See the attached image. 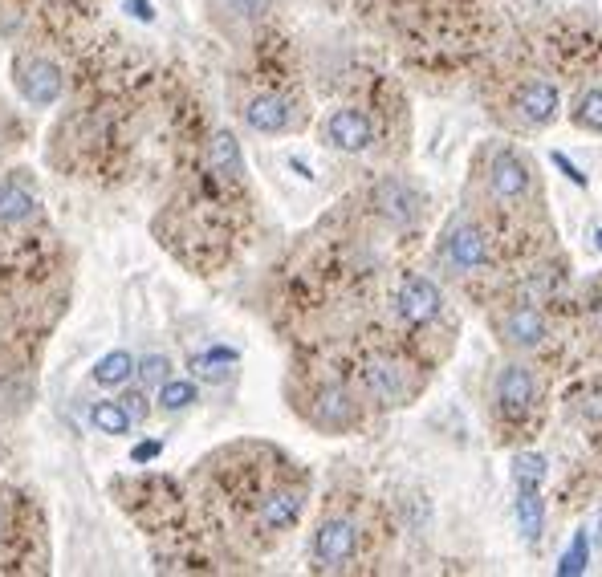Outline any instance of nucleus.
Listing matches in <instances>:
<instances>
[{
	"label": "nucleus",
	"mask_w": 602,
	"mask_h": 577,
	"mask_svg": "<svg viewBox=\"0 0 602 577\" xmlns=\"http://www.w3.org/2000/svg\"><path fill=\"white\" fill-rule=\"evenodd\" d=\"M489 183L501 200H521L529 191V167L513 155V151H497L489 159Z\"/></svg>",
	"instance_id": "6e6552de"
},
{
	"label": "nucleus",
	"mask_w": 602,
	"mask_h": 577,
	"mask_svg": "<svg viewBox=\"0 0 602 577\" xmlns=\"http://www.w3.org/2000/svg\"><path fill=\"white\" fill-rule=\"evenodd\" d=\"M533 395H537V387H533V374L525 366H505L501 370V378H497V407H501L505 419H525L529 407H533Z\"/></svg>",
	"instance_id": "423d86ee"
},
{
	"label": "nucleus",
	"mask_w": 602,
	"mask_h": 577,
	"mask_svg": "<svg viewBox=\"0 0 602 577\" xmlns=\"http://www.w3.org/2000/svg\"><path fill=\"white\" fill-rule=\"evenodd\" d=\"M375 139V126L363 110H334L326 118V143L334 151H346V155H358V151H367Z\"/></svg>",
	"instance_id": "7ed1b4c3"
},
{
	"label": "nucleus",
	"mask_w": 602,
	"mask_h": 577,
	"mask_svg": "<svg viewBox=\"0 0 602 577\" xmlns=\"http://www.w3.org/2000/svg\"><path fill=\"white\" fill-rule=\"evenodd\" d=\"M354 549H358V533H354V525L342 521V517L326 521V525L314 533V557H318L326 569H342V565L354 557Z\"/></svg>",
	"instance_id": "39448f33"
},
{
	"label": "nucleus",
	"mask_w": 602,
	"mask_h": 577,
	"mask_svg": "<svg viewBox=\"0 0 602 577\" xmlns=\"http://www.w3.org/2000/svg\"><path fill=\"white\" fill-rule=\"evenodd\" d=\"M550 163H554V167H558V171H562V175H566V179H570L574 187H582V191L590 187V179L582 175V167H578V163H570V159H566L562 151H554V155H550Z\"/></svg>",
	"instance_id": "393cba45"
},
{
	"label": "nucleus",
	"mask_w": 602,
	"mask_h": 577,
	"mask_svg": "<svg viewBox=\"0 0 602 577\" xmlns=\"http://www.w3.org/2000/svg\"><path fill=\"white\" fill-rule=\"evenodd\" d=\"M574 122L590 135H602V90H586L574 106Z\"/></svg>",
	"instance_id": "4be33fe9"
},
{
	"label": "nucleus",
	"mask_w": 602,
	"mask_h": 577,
	"mask_svg": "<svg viewBox=\"0 0 602 577\" xmlns=\"http://www.w3.org/2000/svg\"><path fill=\"white\" fill-rule=\"evenodd\" d=\"M501 334H505L509 346L533 350V346H541V338H546V317H541L537 309H529V305H517V309L505 317Z\"/></svg>",
	"instance_id": "1a4fd4ad"
},
{
	"label": "nucleus",
	"mask_w": 602,
	"mask_h": 577,
	"mask_svg": "<svg viewBox=\"0 0 602 577\" xmlns=\"http://www.w3.org/2000/svg\"><path fill=\"white\" fill-rule=\"evenodd\" d=\"M375 196H379V204H383L387 216H395V220H411L415 216V196L403 183H383Z\"/></svg>",
	"instance_id": "412c9836"
},
{
	"label": "nucleus",
	"mask_w": 602,
	"mask_h": 577,
	"mask_svg": "<svg viewBox=\"0 0 602 577\" xmlns=\"http://www.w3.org/2000/svg\"><path fill=\"white\" fill-rule=\"evenodd\" d=\"M558 106H562L558 86H554V82H546V78H529V82L517 90V98H513V110H517L525 122H533V126L554 122Z\"/></svg>",
	"instance_id": "0eeeda50"
},
{
	"label": "nucleus",
	"mask_w": 602,
	"mask_h": 577,
	"mask_svg": "<svg viewBox=\"0 0 602 577\" xmlns=\"http://www.w3.org/2000/svg\"><path fill=\"white\" fill-rule=\"evenodd\" d=\"M37 212V196L21 183V179H5L0 183V228L21 224Z\"/></svg>",
	"instance_id": "ddd939ff"
},
{
	"label": "nucleus",
	"mask_w": 602,
	"mask_h": 577,
	"mask_svg": "<svg viewBox=\"0 0 602 577\" xmlns=\"http://www.w3.org/2000/svg\"><path fill=\"white\" fill-rule=\"evenodd\" d=\"M123 407L131 411V419H143V415H147V399H143V395H127Z\"/></svg>",
	"instance_id": "cd10ccee"
},
{
	"label": "nucleus",
	"mask_w": 602,
	"mask_h": 577,
	"mask_svg": "<svg viewBox=\"0 0 602 577\" xmlns=\"http://www.w3.org/2000/svg\"><path fill=\"white\" fill-rule=\"evenodd\" d=\"M594 244H598V248H602V228H598V232H594Z\"/></svg>",
	"instance_id": "c85d7f7f"
},
{
	"label": "nucleus",
	"mask_w": 602,
	"mask_h": 577,
	"mask_svg": "<svg viewBox=\"0 0 602 577\" xmlns=\"http://www.w3.org/2000/svg\"><path fill=\"white\" fill-rule=\"evenodd\" d=\"M13 78H17L21 98L33 106H53L57 94H62V70L49 57H21L13 66Z\"/></svg>",
	"instance_id": "f257e3e1"
},
{
	"label": "nucleus",
	"mask_w": 602,
	"mask_h": 577,
	"mask_svg": "<svg viewBox=\"0 0 602 577\" xmlns=\"http://www.w3.org/2000/svg\"><path fill=\"white\" fill-rule=\"evenodd\" d=\"M131 374H139V362L127 350H110L94 366V382H98V387H123V382H131Z\"/></svg>",
	"instance_id": "2eb2a0df"
},
{
	"label": "nucleus",
	"mask_w": 602,
	"mask_h": 577,
	"mask_svg": "<svg viewBox=\"0 0 602 577\" xmlns=\"http://www.w3.org/2000/svg\"><path fill=\"white\" fill-rule=\"evenodd\" d=\"M301 492L297 488H277V492H269L265 500H261V525L265 529H293L297 525V517H301Z\"/></svg>",
	"instance_id": "9b49d317"
},
{
	"label": "nucleus",
	"mask_w": 602,
	"mask_h": 577,
	"mask_svg": "<svg viewBox=\"0 0 602 577\" xmlns=\"http://www.w3.org/2000/svg\"><path fill=\"white\" fill-rule=\"evenodd\" d=\"M367 382H371V391L387 403H399L403 399V366L395 358H375L367 366Z\"/></svg>",
	"instance_id": "4468645a"
},
{
	"label": "nucleus",
	"mask_w": 602,
	"mask_h": 577,
	"mask_svg": "<svg viewBox=\"0 0 602 577\" xmlns=\"http://www.w3.org/2000/svg\"><path fill=\"white\" fill-rule=\"evenodd\" d=\"M586 565H590V537H586V529H578L570 549H566V557L558 561V577H578Z\"/></svg>",
	"instance_id": "5701e85b"
},
{
	"label": "nucleus",
	"mask_w": 602,
	"mask_h": 577,
	"mask_svg": "<svg viewBox=\"0 0 602 577\" xmlns=\"http://www.w3.org/2000/svg\"><path fill=\"white\" fill-rule=\"evenodd\" d=\"M139 378L147 382V387H163V382L171 378V362H167V354H151V358H143V362H139Z\"/></svg>",
	"instance_id": "b1692460"
},
{
	"label": "nucleus",
	"mask_w": 602,
	"mask_h": 577,
	"mask_svg": "<svg viewBox=\"0 0 602 577\" xmlns=\"http://www.w3.org/2000/svg\"><path fill=\"white\" fill-rule=\"evenodd\" d=\"M318 423L322 427H346L350 423V395L342 387H326L318 395Z\"/></svg>",
	"instance_id": "a211bd4d"
},
{
	"label": "nucleus",
	"mask_w": 602,
	"mask_h": 577,
	"mask_svg": "<svg viewBox=\"0 0 602 577\" xmlns=\"http://www.w3.org/2000/svg\"><path fill=\"white\" fill-rule=\"evenodd\" d=\"M90 423H94L102 435H127L135 419H131V411H127L123 403H94Z\"/></svg>",
	"instance_id": "6ab92c4d"
},
{
	"label": "nucleus",
	"mask_w": 602,
	"mask_h": 577,
	"mask_svg": "<svg viewBox=\"0 0 602 577\" xmlns=\"http://www.w3.org/2000/svg\"><path fill=\"white\" fill-rule=\"evenodd\" d=\"M440 289L428 281V277H403L399 281V293H395V313L403 317L407 326H428L440 317Z\"/></svg>",
	"instance_id": "f03ea898"
},
{
	"label": "nucleus",
	"mask_w": 602,
	"mask_h": 577,
	"mask_svg": "<svg viewBox=\"0 0 602 577\" xmlns=\"http://www.w3.org/2000/svg\"><path fill=\"white\" fill-rule=\"evenodd\" d=\"M245 122L257 135H281V131H289V102L277 94H261L245 106Z\"/></svg>",
	"instance_id": "9d476101"
},
{
	"label": "nucleus",
	"mask_w": 602,
	"mask_h": 577,
	"mask_svg": "<svg viewBox=\"0 0 602 577\" xmlns=\"http://www.w3.org/2000/svg\"><path fill=\"white\" fill-rule=\"evenodd\" d=\"M541 484H546V456L517 452L513 456V488L517 492H541Z\"/></svg>",
	"instance_id": "dca6fc26"
},
{
	"label": "nucleus",
	"mask_w": 602,
	"mask_h": 577,
	"mask_svg": "<svg viewBox=\"0 0 602 577\" xmlns=\"http://www.w3.org/2000/svg\"><path fill=\"white\" fill-rule=\"evenodd\" d=\"M517 525L525 533V541L541 537V525H546V508H541V492H517Z\"/></svg>",
	"instance_id": "f3484780"
},
{
	"label": "nucleus",
	"mask_w": 602,
	"mask_h": 577,
	"mask_svg": "<svg viewBox=\"0 0 602 577\" xmlns=\"http://www.w3.org/2000/svg\"><path fill=\"white\" fill-rule=\"evenodd\" d=\"M208 167L228 179V183H240L245 179V155H240V143L228 135V131H216L212 143H208Z\"/></svg>",
	"instance_id": "f8f14e48"
},
{
	"label": "nucleus",
	"mask_w": 602,
	"mask_h": 577,
	"mask_svg": "<svg viewBox=\"0 0 602 577\" xmlns=\"http://www.w3.org/2000/svg\"><path fill=\"white\" fill-rule=\"evenodd\" d=\"M196 399H200V391H196V382H188V378H167L159 387V407L163 411H188Z\"/></svg>",
	"instance_id": "aec40b11"
},
{
	"label": "nucleus",
	"mask_w": 602,
	"mask_h": 577,
	"mask_svg": "<svg viewBox=\"0 0 602 577\" xmlns=\"http://www.w3.org/2000/svg\"><path fill=\"white\" fill-rule=\"evenodd\" d=\"M159 452H163V443H159V439H147V443H139L135 452H131V460H135V464H147V460H155Z\"/></svg>",
	"instance_id": "a878e982"
},
{
	"label": "nucleus",
	"mask_w": 602,
	"mask_h": 577,
	"mask_svg": "<svg viewBox=\"0 0 602 577\" xmlns=\"http://www.w3.org/2000/svg\"><path fill=\"white\" fill-rule=\"evenodd\" d=\"M127 13H131V17H139V21H151V17H155L151 0H127Z\"/></svg>",
	"instance_id": "bb28decb"
},
{
	"label": "nucleus",
	"mask_w": 602,
	"mask_h": 577,
	"mask_svg": "<svg viewBox=\"0 0 602 577\" xmlns=\"http://www.w3.org/2000/svg\"><path fill=\"white\" fill-rule=\"evenodd\" d=\"M444 256H448V265L456 273H476V269H485V261H489V240H485V232H480V228L460 224V228L448 232Z\"/></svg>",
	"instance_id": "20e7f679"
}]
</instances>
